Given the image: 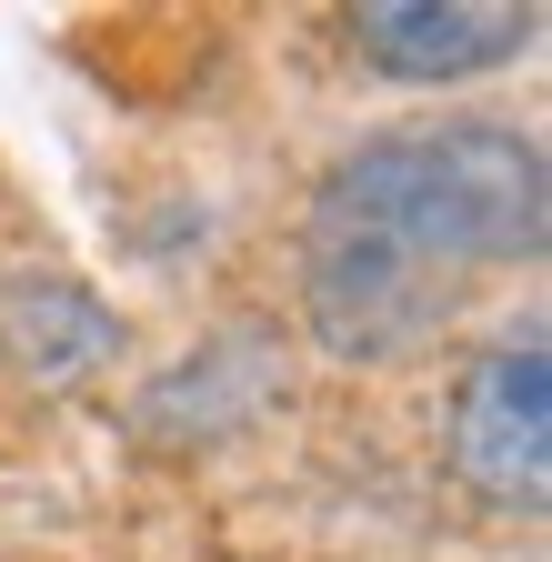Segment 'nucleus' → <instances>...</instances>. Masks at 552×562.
Wrapping results in <instances>:
<instances>
[{
	"label": "nucleus",
	"instance_id": "4",
	"mask_svg": "<svg viewBox=\"0 0 552 562\" xmlns=\"http://www.w3.org/2000/svg\"><path fill=\"white\" fill-rule=\"evenodd\" d=\"M0 341H11L41 382H91L121 351V322H111L101 292H81V281H60V271H11V292H0Z\"/></svg>",
	"mask_w": 552,
	"mask_h": 562
},
{
	"label": "nucleus",
	"instance_id": "1",
	"mask_svg": "<svg viewBox=\"0 0 552 562\" xmlns=\"http://www.w3.org/2000/svg\"><path fill=\"white\" fill-rule=\"evenodd\" d=\"M542 222L552 181L522 131H392L331 161L302 211V322L331 362H402L462 312L482 271L532 261Z\"/></svg>",
	"mask_w": 552,
	"mask_h": 562
},
{
	"label": "nucleus",
	"instance_id": "3",
	"mask_svg": "<svg viewBox=\"0 0 552 562\" xmlns=\"http://www.w3.org/2000/svg\"><path fill=\"white\" fill-rule=\"evenodd\" d=\"M542 41V11H472V0H362L352 50L382 81H472Z\"/></svg>",
	"mask_w": 552,
	"mask_h": 562
},
{
	"label": "nucleus",
	"instance_id": "2",
	"mask_svg": "<svg viewBox=\"0 0 552 562\" xmlns=\"http://www.w3.org/2000/svg\"><path fill=\"white\" fill-rule=\"evenodd\" d=\"M452 472L493 513L552 503V351H542V331L493 341L452 382Z\"/></svg>",
	"mask_w": 552,
	"mask_h": 562
}]
</instances>
